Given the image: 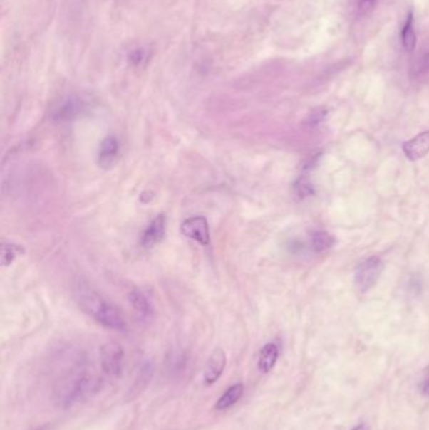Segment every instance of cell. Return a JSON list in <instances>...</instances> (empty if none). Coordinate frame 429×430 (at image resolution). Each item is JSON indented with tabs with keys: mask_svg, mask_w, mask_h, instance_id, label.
<instances>
[{
	"mask_svg": "<svg viewBox=\"0 0 429 430\" xmlns=\"http://www.w3.org/2000/svg\"><path fill=\"white\" fill-rule=\"evenodd\" d=\"M384 269V264L381 258L371 257L360 263L355 273V283L361 292L371 290L379 280Z\"/></svg>",
	"mask_w": 429,
	"mask_h": 430,
	"instance_id": "3957f363",
	"label": "cell"
},
{
	"mask_svg": "<svg viewBox=\"0 0 429 430\" xmlns=\"http://www.w3.org/2000/svg\"><path fill=\"white\" fill-rule=\"evenodd\" d=\"M128 58L133 65L140 67V65H144L149 62L150 52L146 48H143V47H138V48H134L130 52Z\"/></svg>",
	"mask_w": 429,
	"mask_h": 430,
	"instance_id": "2e32d148",
	"label": "cell"
},
{
	"mask_svg": "<svg viewBox=\"0 0 429 430\" xmlns=\"http://www.w3.org/2000/svg\"><path fill=\"white\" fill-rule=\"evenodd\" d=\"M279 349L277 345L274 342H269V344L264 345L261 352H259V357H258V370L263 372V374H267L269 371L274 369L276 362L279 360Z\"/></svg>",
	"mask_w": 429,
	"mask_h": 430,
	"instance_id": "8fae6325",
	"label": "cell"
},
{
	"mask_svg": "<svg viewBox=\"0 0 429 430\" xmlns=\"http://www.w3.org/2000/svg\"><path fill=\"white\" fill-rule=\"evenodd\" d=\"M33 430H51V426L49 425H42V426H38V428Z\"/></svg>",
	"mask_w": 429,
	"mask_h": 430,
	"instance_id": "44dd1931",
	"label": "cell"
},
{
	"mask_svg": "<svg viewBox=\"0 0 429 430\" xmlns=\"http://www.w3.org/2000/svg\"><path fill=\"white\" fill-rule=\"evenodd\" d=\"M120 144L115 136H108L100 145L97 162L103 169H111L118 160Z\"/></svg>",
	"mask_w": 429,
	"mask_h": 430,
	"instance_id": "52a82bcc",
	"label": "cell"
},
{
	"mask_svg": "<svg viewBox=\"0 0 429 430\" xmlns=\"http://www.w3.org/2000/svg\"><path fill=\"white\" fill-rule=\"evenodd\" d=\"M335 243V238L326 231H315L311 237V247L315 252H324L331 248Z\"/></svg>",
	"mask_w": 429,
	"mask_h": 430,
	"instance_id": "4fadbf2b",
	"label": "cell"
},
{
	"mask_svg": "<svg viewBox=\"0 0 429 430\" xmlns=\"http://www.w3.org/2000/svg\"><path fill=\"white\" fill-rule=\"evenodd\" d=\"M420 390H422V393H423L425 397H429V374L427 377H424L423 382H422V387H420Z\"/></svg>",
	"mask_w": 429,
	"mask_h": 430,
	"instance_id": "ac0fdd59",
	"label": "cell"
},
{
	"mask_svg": "<svg viewBox=\"0 0 429 430\" xmlns=\"http://www.w3.org/2000/svg\"><path fill=\"white\" fill-rule=\"evenodd\" d=\"M129 301L141 320L148 321L154 316V312H155L154 305H153V301H151L149 295L145 293L144 290H131L129 295Z\"/></svg>",
	"mask_w": 429,
	"mask_h": 430,
	"instance_id": "9c48e42d",
	"label": "cell"
},
{
	"mask_svg": "<svg viewBox=\"0 0 429 430\" xmlns=\"http://www.w3.org/2000/svg\"><path fill=\"white\" fill-rule=\"evenodd\" d=\"M125 350L118 342H108L101 347L102 370L110 377H118L124 370Z\"/></svg>",
	"mask_w": 429,
	"mask_h": 430,
	"instance_id": "7a4b0ae2",
	"label": "cell"
},
{
	"mask_svg": "<svg viewBox=\"0 0 429 430\" xmlns=\"http://www.w3.org/2000/svg\"><path fill=\"white\" fill-rule=\"evenodd\" d=\"M422 65H423L424 70H429V52H427L425 56H424L423 61H422Z\"/></svg>",
	"mask_w": 429,
	"mask_h": 430,
	"instance_id": "d6986e66",
	"label": "cell"
},
{
	"mask_svg": "<svg viewBox=\"0 0 429 430\" xmlns=\"http://www.w3.org/2000/svg\"><path fill=\"white\" fill-rule=\"evenodd\" d=\"M165 233H167V218L164 214L157 215L155 219L148 226L143 234V238H141L143 247H154L157 243L162 241V238L165 237Z\"/></svg>",
	"mask_w": 429,
	"mask_h": 430,
	"instance_id": "8992f818",
	"label": "cell"
},
{
	"mask_svg": "<svg viewBox=\"0 0 429 430\" xmlns=\"http://www.w3.org/2000/svg\"><path fill=\"white\" fill-rule=\"evenodd\" d=\"M227 365L226 351L222 347H217L210 354L205 367H204L203 379L205 385H213L223 375Z\"/></svg>",
	"mask_w": 429,
	"mask_h": 430,
	"instance_id": "5b68a950",
	"label": "cell"
},
{
	"mask_svg": "<svg viewBox=\"0 0 429 430\" xmlns=\"http://www.w3.org/2000/svg\"><path fill=\"white\" fill-rule=\"evenodd\" d=\"M350 430H369V426L365 423H360V424L355 425L354 428Z\"/></svg>",
	"mask_w": 429,
	"mask_h": 430,
	"instance_id": "ffe728a7",
	"label": "cell"
},
{
	"mask_svg": "<svg viewBox=\"0 0 429 430\" xmlns=\"http://www.w3.org/2000/svg\"><path fill=\"white\" fill-rule=\"evenodd\" d=\"M82 108L83 105L77 97H67L54 110L53 117L57 121L75 119L76 116L80 115Z\"/></svg>",
	"mask_w": 429,
	"mask_h": 430,
	"instance_id": "30bf717a",
	"label": "cell"
},
{
	"mask_svg": "<svg viewBox=\"0 0 429 430\" xmlns=\"http://www.w3.org/2000/svg\"><path fill=\"white\" fill-rule=\"evenodd\" d=\"M364 3H371V1H374V0H363Z\"/></svg>",
	"mask_w": 429,
	"mask_h": 430,
	"instance_id": "7402d4cb",
	"label": "cell"
},
{
	"mask_svg": "<svg viewBox=\"0 0 429 430\" xmlns=\"http://www.w3.org/2000/svg\"><path fill=\"white\" fill-rule=\"evenodd\" d=\"M402 42L404 48L409 51V52L413 51L414 47H415V43H417V36H415V32H414L413 18H412V14L409 16L407 23H405V26L403 28Z\"/></svg>",
	"mask_w": 429,
	"mask_h": 430,
	"instance_id": "9a60e30c",
	"label": "cell"
},
{
	"mask_svg": "<svg viewBox=\"0 0 429 430\" xmlns=\"http://www.w3.org/2000/svg\"><path fill=\"white\" fill-rule=\"evenodd\" d=\"M180 231H182L184 237L193 239L195 242L199 243L200 246H210V224L205 216L197 215L192 216L185 221H182L180 226Z\"/></svg>",
	"mask_w": 429,
	"mask_h": 430,
	"instance_id": "277c9868",
	"label": "cell"
},
{
	"mask_svg": "<svg viewBox=\"0 0 429 430\" xmlns=\"http://www.w3.org/2000/svg\"><path fill=\"white\" fill-rule=\"evenodd\" d=\"M72 295L81 311L85 312L103 327L115 331H125L128 327L123 311L85 280L76 282L72 287Z\"/></svg>",
	"mask_w": 429,
	"mask_h": 430,
	"instance_id": "6da1fadb",
	"label": "cell"
},
{
	"mask_svg": "<svg viewBox=\"0 0 429 430\" xmlns=\"http://www.w3.org/2000/svg\"><path fill=\"white\" fill-rule=\"evenodd\" d=\"M24 253V249L13 243H3L1 244V253H0V258H1V264L6 267L9 264L13 263V261Z\"/></svg>",
	"mask_w": 429,
	"mask_h": 430,
	"instance_id": "5bb4252c",
	"label": "cell"
},
{
	"mask_svg": "<svg viewBox=\"0 0 429 430\" xmlns=\"http://www.w3.org/2000/svg\"><path fill=\"white\" fill-rule=\"evenodd\" d=\"M403 151L404 155L412 162L423 159L429 152V131L417 135L412 140L404 142Z\"/></svg>",
	"mask_w": 429,
	"mask_h": 430,
	"instance_id": "ba28073f",
	"label": "cell"
},
{
	"mask_svg": "<svg viewBox=\"0 0 429 430\" xmlns=\"http://www.w3.org/2000/svg\"><path fill=\"white\" fill-rule=\"evenodd\" d=\"M295 192L301 198H305L314 193L311 184L309 183L305 178H300L295 184Z\"/></svg>",
	"mask_w": 429,
	"mask_h": 430,
	"instance_id": "e0dca14e",
	"label": "cell"
},
{
	"mask_svg": "<svg viewBox=\"0 0 429 430\" xmlns=\"http://www.w3.org/2000/svg\"><path fill=\"white\" fill-rule=\"evenodd\" d=\"M243 392H244V385L242 382H238V384H234L233 387H228L226 393L218 399V402L215 404V409L217 410H227V409L231 408L232 405H234L242 398Z\"/></svg>",
	"mask_w": 429,
	"mask_h": 430,
	"instance_id": "7c38bea8",
	"label": "cell"
}]
</instances>
